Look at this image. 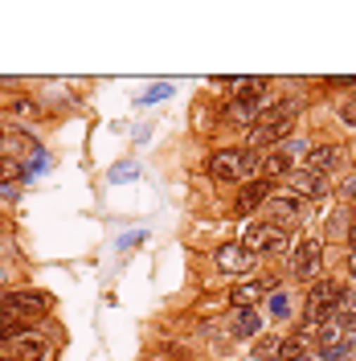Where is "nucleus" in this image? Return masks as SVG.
Masks as SVG:
<instances>
[{
  "mask_svg": "<svg viewBox=\"0 0 356 361\" xmlns=\"http://www.w3.org/2000/svg\"><path fill=\"white\" fill-rule=\"evenodd\" d=\"M340 160H344V148L340 144H315L312 152H307V173L328 177L332 169H340Z\"/></svg>",
  "mask_w": 356,
  "mask_h": 361,
  "instance_id": "nucleus-9",
  "label": "nucleus"
},
{
  "mask_svg": "<svg viewBox=\"0 0 356 361\" xmlns=\"http://www.w3.org/2000/svg\"><path fill=\"white\" fill-rule=\"evenodd\" d=\"M270 312H274V316H287L291 312V304H287V295H283V292L270 295Z\"/></svg>",
  "mask_w": 356,
  "mask_h": 361,
  "instance_id": "nucleus-22",
  "label": "nucleus"
},
{
  "mask_svg": "<svg viewBox=\"0 0 356 361\" xmlns=\"http://www.w3.org/2000/svg\"><path fill=\"white\" fill-rule=\"evenodd\" d=\"M274 357H283V341L279 337H262L254 345V361H274Z\"/></svg>",
  "mask_w": 356,
  "mask_h": 361,
  "instance_id": "nucleus-19",
  "label": "nucleus"
},
{
  "mask_svg": "<svg viewBox=\"0 0 356 361\" xmlns=\"http://www.w3.org/2000/svg\"><path fill=\"white\" fill-rule=\"evenodd\" d=\"M0 230H4V218H0Z\"/></svg>",
  "mask_w": 356,
  "mask_h": 361,
  "instance_id": "nucleus-28",
  "label": "nucleus"
},
{
  "mask_svg": "<svg viewBox=\"0 0 356 361\" xmlns=\"http://www.w3.org/2000/svg\"><path fill=\"white\" fill-rule=\"evenodd\" d=\"M283 189H287L283 197H291V202L295 197H324L328 193V180L319 177V173H307V169H291V177L283 180Z\"/></svg>",
  "mask_w": 356,
  "mask_h": 361,
  "instance_id": "nucleus-6",
  "label": "nucleus"
},
{
  "mask_svg": "<svg viewBox=\"0 0 356 361\" xmlns=\"http://www.w3.org/2000/svg\"><path fill=\"white\" fill-rule=\"evenodd\" d=\"M267 292H274V279H254V283H242L238 292L229 295V304H234V308H250L254 300H262Z\"/></svg>",
  "mask_w": 356,
  "mask_h": 361,
  "instance_id": "nucleus-15",
  "label": "nucleus"
},
{
  "mask_svg": "<svg viewBox=\"0 0 356 361\" xmlns=\"http://www.w3.org/2000/svg\"><path fill=\"white\" fill-rule=\"evenodd\" d=\"M340 308H344V288H340L336 279H319L312 292H307V308H303V324H299V329L315 333V329L328 324Z\"/></svg>",
  "mask_w": 356,
  "mask_h": 361,
  "instance_id": "nucleus-2",
  "label": "nucleus"
},
{
  "mask_svg": "<svg viewBox=\"0 0 356 361\" xmlns=\"http://www.w3.org/2000/svg\"><path fill=\"white\" fill-rule=\"evenodd\" d=\"M267 222L279 226V230H287V226L299 222V205L291 202V197H270L267 202Z\"/></svg>",
  "mask_w": 356,
  "mask_h": 361,
  "instance_id": "nucleus-12",
  "label": "nucleus"
},
{
  "mask_svg": "<svg viewBox=\"0 0 356 361\" xmlns=\"http://www.w3.org/2000/svg\"><path fill=\"white\" fill-rule=\"evenodd\" d=\"M254 173H262V160H258V152H250V148H222V152L209 157V177L222 180V185L254 177Z\"/></svg>",
  "mask_w": 356,
  "mask_h": 361,
  "instance_id": "nucleus-3",
  "label": "nucleus"
},
{
  "mask_svg": "<svg viewBox=\"0 0 356 361\" xmlns=\"http://www.w3.org/2000/svg\"><path fill=\"white\" fill-rule=\"evenodd\" d=\"M340 119H344L348 128H356V94L348 99V103H344V107H340Z\"/></svg>",
  "mask_w": 356,
  "mask_h": 361,
  "instance_id": "nucleus-23",
  "label": "nucleus"
},
{
  "mask_svg": "<svg viewBox=\"0 0 356 361\" xmlns=\"http://www.w3.org/2000/svg\"><path fill=\"white\" fill-rule=\"evenodd\" d=\"M270 193H274V185H270V180H250L242 193H238L234 209H238V214H254L258 205H267V202H270Z\"/></svg>",
  "mask_w": 356,
  "mask_h": 361,
  "instance_id": "nucleus-10",
  "label": "nucleus"
},
{
  "mask_svg": "<svg viewBox=\"0 0 356 361\" xmlns=\"http://www.w3.org/2000/svg\"><path fill=\"white\" fill-rule=\"evenodd\" d=\"M287 230H279V226H270L267 218L262 222H250L242 234V247L250 250V255H283L287 250Z\"/></svg>",
  "mask_w": 356,
  "mask_h": 361,
  "instance_id": "nucleus-5",
  "label": "nucleus"
},
{
  "mask_svg": "<svg viewBox=\"0 0 356 361\" xmlns=\"http://www.w3.org/2000/svg\"><path fill=\"white\" fill-rule=\"evenodd\" d=\"M160 94H168V87H152L148 94H144V103H152V99H160Z\"/></svg>",
  "mask_w": 356,
  "mask_h": 361,
  "instance_id": "nucleus-24",
  "label": "nucleus"
},
{
  "mask_svg": "<svg viewBox=\"0 0 356 361\" xmlns=\"http://www.w3.org/2000/svg\"><path fill=\"white\" fill-rule=\"evenodd\" d=\"M267 94V78H229V103H250Z\"/></svg>",
  "mask_w": 356,
  "mask_h": 361,
  "instance_id": "nucleus-13",
  "label": "nucleus"
},
{
  "mask_svg": "<svg viewBox=\"0 0 356 361\" xmlns=\"http://www.w3.org/2000/svg\"><path fill=\"white\" fill-rule=\"evenodd\" d=\"M45 353H49V345L37 337H17V353L13 357L17 361H45Z\"/></svg>",
  "mask_w": 356,
  "mask_h": 361,
  "instance_id": "nucleus-17",
  "label": "nucleus"
},
{
  "mask_svg": "<svg viewBox=\"0 0 356 361\" xmlns=\"http://www.w3.org/2000/svg\"><path fill=\"white\" fill-rule=\"evenodd\" d=\"M0 135H4V128H0Z\"/></svg>",
  "mask_w": 356,
  "mask_h": 361,
  "instance_id": "nucleus-29",
  "label": "nucleus"
},
{
  "mask_svg": "<svg viewBox=\"0 0 356 361\" xmlns=\"http://www.w3.org/2000/svg\"><path fill=\"white\" fill-rule=\"evenodd\" d=\"M262 329V316L254 312V308H234L229 316V337H254Z\"/></svg>",
  "mask_w": 356,
  "mask_h": 361,
  "instance_id": "nucleus-14",
  "label": "nucleus"
},
{
  "mask_svg": "<svg viewBox=\"0 0 356 361\" xmlns=\"http://www.w3.org/2000/svg\"><path fill=\"white\" fill-rule=\"evenodd\" d=\"M0 361H17V357H0Z\"/></svg>",
  "mask_w": 356,
  "mask_h": 361,
  "instance_id": "nucleus-27",
  "label": "nucleus"
},
{
  "mask_svg": "<svg viewBox=\"0 0 356 361\" xmlns=\"http://www.w3.org/2000/svg\"><path fill=\"white\" fill-rule=\"evenodd\" d=\"M287 180L291 177V152H279V148H274V152H267V157H262V180H270V185H274V180Z\"/></svg>",
  "mask_w": 356,
  "mask_h": 361,
  "instance_id": "nucleus-16",
  "label": "nucleus"
},
{
  "mask_svg": "<svg viewBox=\"0 0 356 361\" xmlns=\"http://www.w3.org/2000/svg\"><path fill=\"white\" fill-rule=\"evenodd\" d=\"M319 263H324V243L319 238H307L303 247L295 250V259H291V275L295 279H312L315 271H319Z\"/></svg>",
  "mask_w": 356,
  "mask_h": 361,
  "instance_id": "nucleus-7",
  "label": "nucleus"
},
{
  "mask_svg": "<svg viewBox=\"0 0 356 361\" xmlns=\"http://www.w3.org/2000/svg\"><path fill=\"white\" fill-rule=\"evenodd\" d=\"M21 177H25L21 160H8V157H0V185H17Z\"/></svg>",
  "mask_w": 356,
  "mask_h": 361,
  "instance_id": "nucleus-20",
  "label": "nucleus"
},
{
  "mask_svg": "<svg viewBox=\"0 0 356 361\" xmlns=\"http://www.w3.org/2000/svg\"><path fill=\"white\" fill-rule=\"evenodd\" d=\"M348 271H352V279H356V250L348 255Z\"/></svg>",
  "mask_w": 356,
  "mask_h": 361,
  "instance_id": "nucleus-26",
  "label": "nucleus"
},
{
  "mask_svg": "<svg viewBox=\"0 0 356 361\" xmlns=\"http://www.w3.org/2000/svg\"><path fill=\"white\" fill-rule=\"evenodd\" d=\"M144 361H184V353H180L177 345H164V349H152Z\"/></svg>",
  "mask_w": 356,
  "mask_h": 361,
  "instance_id": "nucleus-21",
  "label": "nucleus"
},
{
  "mask_svg": "<svg viewBox=\"0 0 356 361\" xmlns=\"http://www.w3.org/2000/svg\"><path fill=\"white\" fill-rule=\"evenodd\" d=\"M217 267H222V271H234V275H242V271L254 267V255H250L242 243H225V247L217 250Z\"/></svg>",
  "mask_w": 356,
  "mask_h": 361,
  "instance_id": "nucleus-11",
  "label": "nucleus"
},
{
  "mask_svg": "<svg viewBox=\"0 0 356 361\" xmlns=\"http://www.w3.org/2000/svg\"><path fill=\"white\" fill-rule=\"evenodd\" d=\"M295 115H299V99H279V103L262 107V115H258L254 128H250V152L274 148L279 140H287V135L295 132Z\"/></svg>",
  "mask_w": 356,
  "mask_h": 361,
  "instance_id": "nucleus-1",
  "label": "nucleus"
},
{
  "mask_svg": "<svg viewBox=\"0 0 356 361\" xmlns=\"http://www.w3.org/2000/svg\"><path fill=\"white\" fill-rule=\"evenodd\" d=\"M29 333H33V324H21L13 316H0V345L4 341H17V337H29Z\"/></svg>",
  "mask_w": 356,
  "mask_h": 361,
  "instance_id": "nucleus-18",
  "label": "nucleus"
},
{
  "mask_svg": "<svg viewBox=\"0 0 356 361\" xmlns=\"http://www.w3.org/2000/svg\"><path fill=\"white\" fill-rule=\"evenodd\" d=\"M283 357H287V361H324V353H319V341H315V333L299 329L291 341H283Z\"/></svg>",
  "mask_w": 356,
  "mask_h": 361,
  "instance_id": "nucleus-8",
  "label": "nucleus"
},
{
  "mask_svg": "<svg viewBox=\"0 0 356 361\" xmlns=\"http://www.w3.org/2000/svg\"><path fill=\"white\" fill-rule=\"evenodd\" d=\"M348 238H352V247H356V214H352V226H348Z\"/></svg>",
  "mask_w": 356,
  "mask_h": 361,
  "instance_id": "nucleus-25",
  "label": "nucleus"
},
{
  "mask_svg": "<svg viewBox=\"0 0 356 361\" xmlns=\"http://www.w3.org/2000/svg\"><path fill=\"white\" fill-rule=\"evenodd\" d=\"M53 308V300L45 292H8L0 300V316H13L21 324H37V316H45Z\"/></svg>",
  "mask_w": 356,
  "mask_h": 361,
  "instance_id": "nucleus-4",
  "label": "nucleus"
}]
</instances>
